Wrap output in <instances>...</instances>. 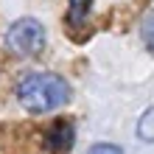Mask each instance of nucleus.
I'll use <instances>...</instances> for the list:
<instances>
[{
	"label": "nucleus",
	"instance_id": "1",
	"mask_svg": "<svg viewBox=\"0 0 154 154\" xmlns=\"http://www.w3.org/2000/svg\"><path fill=\"white\" fill-rule=\"evenodd\" d=\"M17 101L25 112H53L70 101V84L59 73H28L17 84Z\"/></svg>",
	"mask_w": 154,
	"mask_h": 154
},
{
	"label": "nucleus",
	"instance_id": "2",
	"mask_svg": "<svg viewBox=\"0 0 154 154\" xmlns=\"http://www.w3.org/2000/svg\"><path fill=\"white\" fill-rule=\"evenodd\" d=\"M45 42H48V34H45V25L34 17H20L17 23H11V28L6 34V45L14 56L20 59H31L39 56Z\"/></svg>",
	"mask_w": 154,
	"mask_h": 154
},
{
	"label": "nucleus",
	"instance_id": "3",
	"mask_svg": "<svg viewBox=\"0 0 154 154\" xmlns=\"http://www.w3.org/2000/svg\"><path fill=\"white\" fill-rule=\"evenodd\" d=\"M73 137H76V132H73V123H67V121H56L51 126L48 132L42 134V140H45V149L53 151V154H59V151H67L70 146H73Z\"/></svg>",
	"mask_w": 154,
	"mask_h": 154
},
{
	"label": "nucleus",
	"instance_id": "4",
	"mask_svg": "<svg viewBox=\"0 0 154 154\" xmlns=\"http://www.w3.org/2000/svg\"><path fill=\"white\" fill-rule=\"evenodd\" d=\"M137 137L146 140V143H154V106L140 115V121H137Z\"/></svg>",
	"mask_w": 154,
	"mask_h": 154
},
{
	"label": "nucleus",
	"instance_id": "5",
	"mask_svg": "<svg viewBox=\"0 0 154 154\" xmlns=\"http://www.w3.org/2000/svg\"><path fill=\"white\" fill-rule=\"evenodd\" d=\"M67 3H70V14H67L70 25L87 20V11H90V3H93V0H67Z\"/></svg>",
	"mask_w": 154,
	"mask_h": 154
},
{
	"label": "nucleus",
	"instance_id": "6",
	"mask_svg": "<svg viewBox=\"0 0 154 154\" xmlns=\"http://www.w3.org/2000/svg\"><path fill=\"white\" fill-rule=\"evenodd\" d=\"M140 34H143V42H146V48L154 51V8L143 17V23H140Z\"/></svg>",
	"mask_w": 154,
	"mask_h": 154
},
{
	"label": "nucleus",
	"instance_id": "7",
	"mask_svg": "<svg viewBox=\"0 0 154 154\" xmlns=\"http://www.w3.org/2000/svg\"><path fill=\"white\" fill-rule=\"evenodd\" d=\"M87 154H123L121 146H115V143H95V146H90Z\"/></svg>",
	"mask_w": 154,
	"mask_h": 154
}]
</instances>
